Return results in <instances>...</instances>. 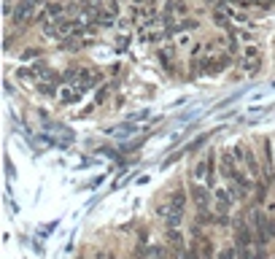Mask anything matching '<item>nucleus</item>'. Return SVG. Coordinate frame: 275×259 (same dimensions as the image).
I'll return each mask as SVG.
<instances>
[{"mask_svg":"<svg viewBox=\"0 0 275 259\" xmlns=\"http://www.w3.org/2000/svg\"><path fill=\"white\" fill-rule=\"evenodd\" d=\"M246 216H248L251 230H254V235H256V243H259V246H267V243L275 238V219L262 214L259 208H251Z\"/></svg>","mask_w":275,"mask_h":259,"instance_id":"nucleus-1","label":"nucleus"},{"mask_svg":"<svg viewBox=\"0 0 275 259\" xmlns=\"http://www.w3.org/2000/svg\"><path fill=\"white\" fill-rule=\"evenodd\" d=\"M210 170H213V157H205V160H200L197 165H194L192 178L194 181H208V186H213V176H210Z\"/></svg>","mask_w":275,"mask_h":259,"instance_id":"nucleus-2","label":"nucleus"},{"mask_svg":"<svg viewBox=\"0 0 275 259\" xmlns=\"http://www.w3.org/2000/svg\"><path fill=\"white\" fill-rule=\"evenodd\" d=\"M189 194H192V200H194V205H197V211H208V202H210V197H213L208 186L192 184V186H189Z\"/></svg>","mask_w":275,"mask_h":259,"instance_id":"nucleus-3","label":"nucleus"},{"mask_svg":"<svg viewBox=\"0 0 275 259\" xmlns=\"http://www.w3.org/2000/svg\"><path fill=\"white\" fill-rule=\"evenodd\" d=\"M216 214H230V208H232V194H230V189H216Z\"/></svg>","mask_w":275,"mask_h":259,"instance_id":"nucleus-4","label":"nucleus"},{"mask_svg":"<svg viewBox=\"0 0 275 259\" xmlns=\"http://www.w3.org/2000/svg\"><path fill=\"white\" fill-rule=\"evenodd\" d=\"M168 208L173 211V214H181L184 216V208H186V192H173L170 194V200H168Z\"/></svg>","mask_w":275,"mask_h":259,"instance_id":"nucleus-5","label":"nucleus"},{"mask_svg":"<svg viewBox=\"0 0 275 259\" xmlns=\"http://www.w3.org/2000/svg\"><path fill=\"white\" fill-rule=\"evenodd\" d=\"M259 60H262V57H259V49L248 43L246 49H243V65H246V68H256Z\"/></svg>","mask_w":275,"mask_h":259,"instance_id":"nucleus-6","label":"nucleus"},{"mask_svg":"<svg viewBox=\"0 0 275 259\" xmlns=\"http://www.w3.org/2000/svg\"><path fill=\"white\" fill-rule=\"evenodd\" d=\"M238 251H240V259H267L264 246H248V248H238Z\"/></svg>","mask_w":275,"mask_h":259,"instance_id":"nucleus-7","label":"nucleus"},{"mask_svg":"<svg viewBox=\"0 0 275 259\" xmlns=\"http://www.w3.org/2000/svg\"><path fill=\"white\" fill-rule=\"evenodd\" d=\"M218 259H240V251H238V246H227L222 254H218Z\"/></svg>","mask_w":275,"mask_h":259,"instance_id":"nucleus-8","label":"nucleus"}]
</instances>
